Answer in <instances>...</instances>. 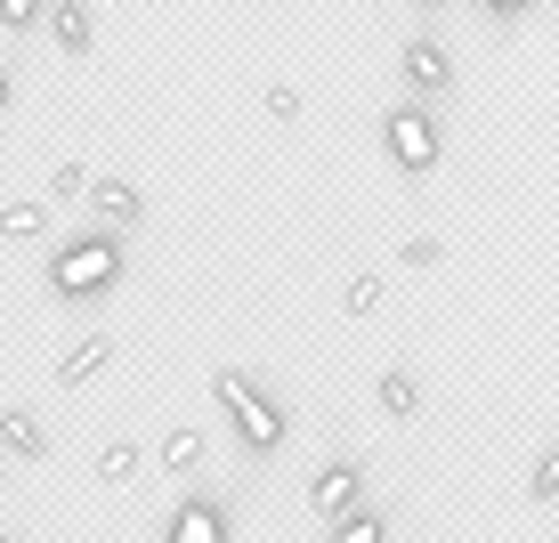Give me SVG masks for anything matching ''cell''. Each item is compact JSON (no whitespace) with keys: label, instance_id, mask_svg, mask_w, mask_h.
<instances>
[{"label":"cell","instance_id":"6da1fadb","mask_svg":"<svg viewBox=\"0 0 559 543\" xmlns=\"http://www.w3.org/2000/svg\"><path fill=\"white\" fill-rule=\"evenodd\" d=\"M211 405L227 414V430H236L243 455H284V438H293V414H284V405L267 398L252 374H236V365H219V374H211Z\"/></svg>","mask_w":559,"mask_h":543},{"label":"cell","instance_id":"7a4b0ae2","mask_svg":"<svg viewBox=\"0 0 559 543\" xmlns=\"http://www.w3.org/2000/svg\"><path fill=\"white\" fill-rule=\"evenodd\" d=\"M114 284H122V236H106V227H90V236H73V244H57V260H49V293L57 300H106Z\"/></svg>","mask_w":559,"mask_h":543},{"label":"cell","instance_id":"3957f363","mask_svg":"<svg viewBox=\"0 0 559 543\" xmlns=\"http://www.w3.org/2000/svg\"><path fill=\"white\" fill-rule=\"evenodd\" d=\"M381 146H390V163L406 170V179H430L438 163H447V122H438V106H390V122H381Z\"/></svg>","mask_w":559,"mask_h":543},{"label":"cell","instance_id":"277c9868","mask_svg":"<svg viewBox=\"0 0 559 543\" xmlns=\"http://www.w3.org/2000/svg\"><path fill=\"white\" fill-rule=\"evenodd\" d=\"M397 82H406V98H414V106H438V98L454 90V57H447V42L414 33V42L397 49Z\"/></svg>","mask_w":559,"mask_h":543},{"label":"cell","instance_id":"5b68a950","mask_svg":"<svg viewBox=\"0 0 559 543\" xmlns=\"http://www.w3.org/2000/svg\"><path fill=\"white\" fill-rule=\"evenodd\" d=\"M82 203H90V220H98L106 236H130V227L146 220V196H139L130 179H114V170H106V179H90V187H82Z\"/></svg>","mask_w":559,"mask_h":543},{"label":"cell","instance_id":"8992f818","mask_svg":"<svg viewBox=\"0 0 559 543\" xmlns=\"http://www.w3.org/2000/svg\"><path fill=\"white\" fill-rule=\"evenodd\" d=\"M357 495H365V462H357V455H333V462H317V479H308V511H317V519L349 511Z\"/></svg>","mask_w":559,"mask_h":543},{"label":"cell","instance_id":"52a82bcc","mask_svg":"<svg viewBox=\"0 0 559 543\" xmlns=\"http://www.w3.org/2000/svg\"><path fill=\"white\" fill-rule=\"evenodd\" d=\"M163 543H236V535H227V503L219 495H187L179 511H170Z\"/></svg>","mask_w":559,"mask_h":543},{"label":"cell","instance_id":"ba28073f","mask_svg":"<svg viewBox=\"0 0 559 543\" xmlns=\"http://www.w3.org/2000/svg\"><path fill=\"white\" fill-rule=\"evenodd\" d=\"M0 455L16 462H49V422L33 405H0Z\"/></svg>","mask_w":559,"mask_h":543},{"label":"cell","instance_id":"9c48e42d","mask_svg":"<svg viewBox=\"0 0 559 543\" xmlns=\"http://www.w3.org/2000/svg\"><path fill=\"white\" fill-rule=\"evenodd\" d=\"M49 42L66 49V57H90V42H98V16H90V0H49Z\"/></svg>","mask_w":559,"mask_h":543},{"label":"cell","instance_id":"30bf717a","mask_svg":"<svg viewBox=\"0 0 559 543\" xmlns=\"http://www.w3.org/2000/svg\"><path fill=\"white\" fill-rule=\"evenodd\" d=\"M106 365H114V333H82L66 357H57V390H82V381H98Z\"/></svg>","mask_w":559,"mask_h":543},{"label":"cell","instance_id":"8fae6325","mask_svg":"<svg viewBox=\"0 0 559 543\" xmlns=\"http://www.w3.org/2000/svg\"><path fill=\"white\" fill-rule=\"evenodd\" d=\"M49 220H57V203H41V196H9V203H0V244H41Z\"/></svg>","mask_w":559,"mask_h":543},{"label":"cell","instance_id":"7c38bea8","mask_svg":"<svg viewBox=\"0 0 559 543\" xmlns=\"http://www.w3.org/2000/svg\"><path fill=\"white\" fill-rule=\"evenodd\" d=\"M324 535H333V543H390V519H381L373 511V503H349V511H333V519H324Z\"/></svg>","mask_w":559,"mask_h":543},{"label":"cell","instance_id":"4fadbf2b","mask_svg":"<svg viewBox=\"0 0 559 543\" xmlns=\"http://www.w3.org/2000/svg\"><path fill=\"white\" fill-rule=\"evenodd\" d=\"M146 462H163L170 479H187V471H203V430L195 422H179V430H163V446H154Z\"/></svg>","mask_w":559,"mask_h":543},{"label":"cell","instance_id":"5bb4252c","mask_svg":"<svg viewBox=\"0 0 559 543\" xmlns=\"http://www.w3.org/2000/svg\"><path fill=\"white\" fill-rule=\"evenodd\" d=\"M373 405H381L390 422H414V414H421V381L406 374V365H390V374L373 381Z\"/></svg>","mask_w":559,"mask_h":543},{"label":"cell","instance_id":"9a60e30c","mask_svg":"<svg viewBox=\"0 0 559 543\" xmlns=\"http://www.w3.org/2000/svg\"><path fill=\"white\" fill-rule=\"evenodd\" d=\"M139 471H146V446H130V438H106L98 446V487H130Z\"/></svg>","mask_w":559,"mask_h":543},{"label":"cell","instance_id":"2e32d148","mask_svg":"<svg viewBox=\"0 0 559 543\" xmlns=\"http://www.w3.org/2000/svg\"><path fill=\"white\" fill-rule=\"evenodd\" d=\"M438 260H447V244H438V236H406V244H397V268H414V276H430Z\"/></svg>","mask_w":559,"mask_h":543},{"label":"cell","instance_id":"e0dca14e","mask_svg":"<svg viewBox=\"0 0 559 543\" xmlns=\"http://www.w3.org/2000/svg\"><path fill=\"white\" fill-rule=\"evenodd\" d=\"M381 308V276H349L341 284V317H373Z\"/></svg>","mask_w":559,"mask_h":543},{"label":"cell","instance_id":"ac0fdd59","mask_svg":"<svg viewBox=\"0 0 559 543\" xmlns=\"http://www.w3.org/2000/svg\"><path fill=\"white\" fill-rule=\"evenodd\" d=\"M49 0H0V33H41Z\"/></svg>","mask_w":559,"mask_h":543},{"label":"cell","instance_id":"d6986e66","mask_svg":"<svg viewBox=\"0 0 559 543\" xmlns=\"http://www.w3.org/2000/svg\"><path fill=\"white\" fill-rule=\"evenodd\" d=\"M82 187H90V170H82V163H57V170H49V196H41V203H82Z\"/></svg>","mask_w":559,"mask_h":543},{"label":"cell","instance_id":"ffe728a7","mask_svg":"<svg viewBox=\"0 0 559 543\" xmlns=\"http://www.w3.org/2000/svg\"><path fill=\"white\" fill-rule=\"evenodd\" d=\"M527 495H535V503H559V455H551V446L535 455V471H527Z\"/></svg>","mask_w":559,"mask_h":543},{"label":"cell","instance_id":"44dd1931","mask_svg":"<svg viewBox=\"0 0 559 543\" xmlns=\"http://www.w3.org/2000/svg\"><path fill=\"white\" fill-rule=\"evenodd\" d=\"M267 122H300V90L293 82H267Z\"/></svg>","mask_w":559,"mask_h":543},{"label":"cell","instance_id":"7402d4cb","mask_svg":"<svg viewBox=\"0 0 559 543\" xmlns=\"http://www.w3.org/2000/svg\"><path fill=\"white\" fill-rule=\"evenodd\" d=\"M535 9V0H487V16H495V25H511V16H527Z\"/></svg>","mask_w":559,"mask_h":543},{"label":"cell","instance_id":"603a6c76","mask_svg":"<svg viewBox=\"0 0 559 543\" xmlns=\"http://www.w3.org/2000/svg\"><path fill=\"white\" fill-rule=\"evenodd\" d=\"M9 106H16V66L0 57V114H9Z\"/></svg>","mask_w":559,"mask_h":543},{"label":"cell","instance_id":"cb8c5ba5","mask_svg":"<svg viewBox=\"0 0 559 543\" xmlns=\"http://www.w3.org/2000/svg\"><path fill=\"white\" fill-rule=\"evenodd\" d=\"M0 543H25V535H16V528H0Z\"/></svg>","mask_w":559,"mask_h":543},{"label":"cell","instance_id":"d4e9b609","mask_svg":"<svg viewBox=\"0 0 559 543\" xmlns=\"http://www.w3.org/2000/svg\"><path fill=\"white\" fill-rule=\"evenodd\" d=\"M414 9H447V0H414Z\"/></svg>","mask_w":559,"mask_h":543}]
</instances>
